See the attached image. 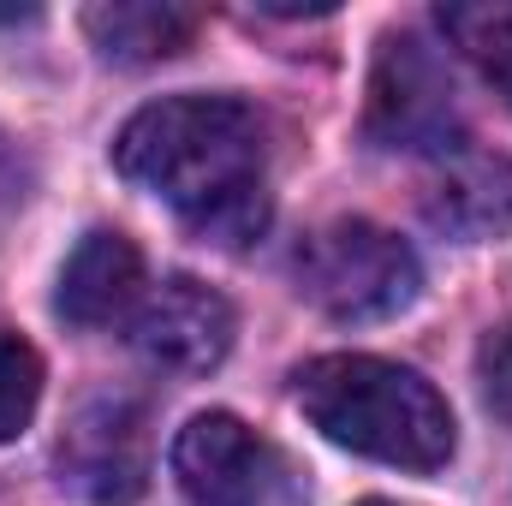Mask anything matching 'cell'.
I'll return each instance as SVG.
<instances>
[{"label": "cell", "mask_w": 512, "mask_h": 506, "mask_svg": "<svg viewBox=\"0 0 512 506\" xmlns=\"http://www.w3.org/2000/svg\"><path fill=\"white\" fill-rule=\"evenodd\" d=\"M137 292H143V256H137V245L126 233L96 227V233L78 239V251L66 256L54 304L78 328H108V322H120L137 304Z\"/></svg>", "instance_id": "9"}, {"label": "cell", "mask_w": 512, "mask_h": 506, "mask_svg": "<svg viewBox=\"0 0 512 506\" xmlns=\"http://www.w3.org/2000/svg\"><path fill=\"white\" fill-rule=\"evenodd\" d=\"M292 387L304 417L334 447L364 453L376 465L441 471L459 447L447 399L435 393V381H423L405 364H387L370 352H328V358H310L292 376Z\"/></svg>", "instance_id": "2"}, {"label": "cell", "mask_w": 512, "mask_h": 506, "mask_svg": "<svg viewBox=\"0 0 512 506\" xmlns=\"http://www.w3.org/2000/svg\"><path fill=\"white\" fill-rule=\"evenodd\" d=\"M358 506H399V501H358Z\"/></svg>", "instance_id": "14"}, {"label": "cell", "mask_w": 512, "mask_h": 506, "mask_svg": "<svg viewBox=\"0 0 512 506\" xmlns=\"http://www.w3.org/2000/svg\"><path fill=\"white\" fill-rule=\"evenodd\" d=\"M233 304L191 280V274H173L161 292L143 298L137 322H131V346L143 364L167 370V376H209L227 352H233Z\"/></svg>", "instance_id": "7"}, {"label": "cell", "mask_w": 512, "mask_h": 506, "mask_svg": "<svg viewBox=\"0 0 512 506\" xmlns=\"http://www.w3.org/2000/svg\"><path fill=\"white\" fill-rule=\"evenodd\" d=\"M262 120L239 96H167L137 108L114 143L131 185L179 209V221L221 251H245L268 227Z\"/></svg>", "instance_id": "1"}, {"label": "cell", "mask_w": 512, "mask_h": 506, "mask_svg": "<svg viewBox=\"0 0 512 506\" xmlns=\"http://www.w3.org/2000/svg\"><path fill=\"white\" fill-rule=\"evenodd\" d=\"M149 465H155V441H149V417L137 399H90L72 411L66 435H60V477L96 506H131L149 489Z\"/></svg>", "instance_id": "6"}, {"label": "cell", "mask_w": 512, "mask_h": 506, "mask_svg": "<svg viewBox=\"0 0 512 506\" xmlns=\"http://www.w3.org/2000/svg\"><path fill=\"white\" fill-rule=\"evenodd\" d=\"M423 215H429V227H441L465 245L501 239L512 227V155L465 149V143L447 149L423 191Z\"/></svg>", "instance_id": "8"}, {"label": "cell", "mask_w": 512, "mask_h": 506, "mask_svg": "<svg viewBox=\"0 0 512 506\" xmlns=\"http://www.w3.org/2000/svg\"><path fill=\"white\" fill-rule=\"evenodd\" d=\"M292 268H298V292L334 322H387L423 286L411 245L376 221H328L298 245Z\"/></svg>", "instance_id": "3"}, {"label": "cell", "mask_w": 512, "mask_h": 506, "mask_svg": "<svg viewBox=\"0 0 512 506\" xmlns=\"http://www.w3.org/2000/svg\"><path fill=\"white\" fill-rule=\"evenodd\" d=\"M173 477L191 506H286L298 495L292 459L233 411H197L173 435Z\"/></svg>", "instance_id": "4"}, {"label": "cell", "mask_w": 512, "mask_h": 506, "mask_svg": "<svg viewBox=\"0 0 512 506\" xmlns=\"http://www.w3.org/2000/svg\"><path fill=\"white\" fill-rule=\"evenodd\" d=\"M370 137L382 149H459V96L441 54L417 36H382L370 78Z\"/></svg>", "instance_id": "5"}, {"label": "cell", "mask_w": 512, "mask_h": 506, "mask_svg": "<svg viewBox=\"0 0 512 506\" xmlns=\"http://www.w3.org/2000/svg\"><path fill=\"white\" fill-rule=\"evenodd\" d=\"M477 381H483V405L512 423V328H495L477 352Z\"/></svg>", "instance_id": "13"}, {"label": "cell", "mask_w": 512, "mask_h": 506, "mask_svg": "<svg viewBox=\"0 0 512 506\" xmlns=\"http://www.w3.org/2000/svg\"><path fill=\"white\" fill-rule=\"evenodd\" d=\"M435 24L512 108V0H453L435 12Z\"/></svg>", "instance_id": "11"}, {"label": "cell", "mask_w": 512, "mask_h": 506, "mask_svg": "<svg viewBox=\"0 0 512 506\" xmlns=\"http://www.w3.org/2000/svg\"><path fill=\"white\" fill-rule=\"evenodd\" d=\"M203 12L179 6V0H102L84 12L90 42L102 48V60L120 66H149V60H173L191 48Z\"/></svg>", "instance_id": "10"}, {"label": "cell", "mask_w": 512, "mask_h": 506, "mask_svg": "<svg viewBox=\"0 0 512 506\" xmlns=\"http://www.w3.org/2000/svg\"><path fill=\"white\" fill-rule=\"evenodd\" d=\"M42 405V358L30 340L0 328V441H18Z\"/></svg>", "instance_id": "12"}]
</instances>
